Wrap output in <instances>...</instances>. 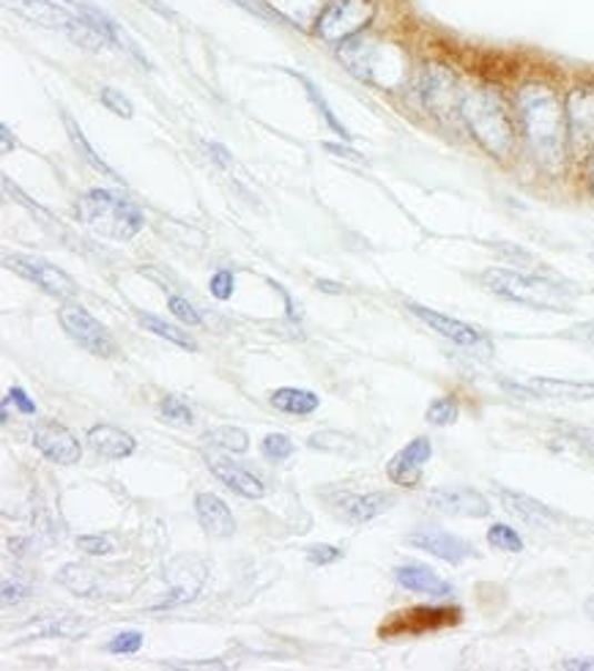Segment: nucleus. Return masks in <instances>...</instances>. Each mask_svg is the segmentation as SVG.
I'll return each mask as SVG.
<instances>
[{"instance_id": "obj_1", "label": "nucleus", "mask_w": 594, "mask_h": 671, "mask_svg": "<svg viewBox=\"0 0 594 671\" xmlns=\"http://www.w3.org/2000/svg\"><path fill=\"white\" fill-rule=\"evenodd\" d=\"M523 134L534 159L548 173H562L567 159V113L548 86H526L517 93Z\"/></svg>"}, {"instance_id": "obj_2", "label": "nucleus", "mask_w": 594, "mask_h": 671, "mask_svg": "<svg viewBox=\"0 0 594 671\" xmlns=\"http://www.w3.org/2000/svg\"><path fill=\"white\" fill-rule=\"evenodd\" d=\"M461 119L466 121L469 132L474 134L476 143L491 157L504 159L515 146V129L510 121L507 108L493 91L476 88V91L463 93L461 99Z\"/></svg>"}, {"instance_id": "obj_3", "label": "nucleus", "mask_w": 594, "mask_h": 671, "mask_svg": "<svg viewBox=\"0 0 594 671\" xmlns=\"http://www.w3.org/2000/svg\"><path fill=\"white\" fill-rule=\"evenodd\" d=\"M78 217L85 228L108 239L129 241L143 231L145 220L140 209L129 200L108 190H91L78 200Z\"/></svg>"}, {"instance_id": "obj_4", "label": "nucleus", "mask_w": 594, "mask_h": 671, "mask_svg": "<svg viewBox=\"0 0 594 671\" xmlns=\"http://www.w3.org/2000/svg\"><path fill=\"white\" fill-rule=\"evenodd\" d=\"M482 286L496 293V297L526 304V308L534 310H551V313H570L573 310V299L567 297V291L562 286L543 280V277L510 272V269H491V272L482 274Z\"/></svg>"}, {"instance_id": "obj_5", "label": "nucleus", "mask_w": 594, "mask_h": 671, "mask_svg": "<svg viewBox=\"0 0 594 671\" xmlns=\"http://www.w3.org/2000/svg\"><path fill=\"white\" fill-rule=\"evenodd\" d=\"M340 58L349 63L356 78L375 82V86H397L403 78V56L392 44H381L375 39L354 37L343 41Z\"/></svg>"}, {"instance_id": "obj_6", "label": "nucleus", "mask_w": 594, "mask_h": 671, "mask_svg": "<svg viewBox=\"0 0 594 671\" xmlns=\"http://www.w3.org/2000/svg\"><path fill=\"white\" fill-rule=\"evenodd\" d=\"M6 6H9V9H14L17 14L26 17V20L37 22V26H44V28H52V31L67 33L69 39L78 41V44H82V47H88V50H99V47L110 44V41L104 39L102 33H99L97 28L91 26V22L80 20V17H74V14H69L67 9L50 3V0H6Z\"/></svg>"}, {"instance_id": "obj_7", "label": "nucleus", "mask_w": 594, "mask_h": 671, "mask_svg": "<svg viewBox=\"0 0 594 671\" xmlns=\"http://www.w3.org/2000/svg\"><path fill=\"white\" fill-rule=\"evenodd\" d=\"M373 17L370 0H332L318 17V37L326 41H349Z\"/></svg>"}, {"instance_id": "obj_8", "label": "nucleus", "mask_w": 594, "mask_h": 671, "mask_svg": "<svg viewBox=\"0 0 594 671\" xmlns=\"http://www.w3.org/2000/svg\"><path fill=\"white\" fill-rule=\"evenodd\" d=\"M58 318H61V327L67 329L69 338H72L74 343H80V349H85L88 354L93 357L119 354V345H115V340L110 338L108 329L88 313L82 304H63Z\"/></svg>"}, {"instance_id": "obj_9", "label": "nucleus", "mask_w": 594, "mask_h": 671, "mask_svg": "<svg viewBox=\"0 0 594 671\" xmlns=\"http://www.w3.org/2000/svg\"><path fill=\"white\" fill-rule=\"evenodd\" d=\"M6 267L11 269V272L22 274L26 280L37 282L39 288H44L47 293H52V297H61V299H72L74 293H78V282L72 280L67 272H61L58 267H52V263L41 261V258H31V256H14V258H6Z\"/></svg>"}, {"instance_id": "obj_10", "label": "nucleus", "mask_w": 594, "mask_h": 671, "mask_svg": "<svg viewBox=\"0 0 594 671\" xmlns=\"http://www.w3.org/2000/svg\"><path fill=\"white\" fill-rule=\"evenodd\" d=\"M33 444L39 447L41 455L50 458L52 463H61V467H72L82 458L78 435L56 420H39L33 425Z\"/></svg>"}, {"instance_id": "obj_11", "label": "nucleus", "mask_w": 594, "mask_h": 671, "mask_svg": "<svg viewBox=\"0 0 594 671\" xmlns=\"http://www.w3.org/2000/svg\"><path fill=\"white\" fill-rule=\"evenodd\" d=\"M427 508L452 518H487L493 510L491 502H487L480 491L466 485L436 488V491L427 497Z\"/></svg>"}, {"instance_id": "obj_12", "label": "nucleus", "mask_w": 594, "mask_h": 671, "mask_svg": "<svg viewBox=\"0 0 594 671\" xmlns=\"http://www.w3.org/2000/svg\"><path fill=\"white\" fill-rule=\"evenodd\" d=\"M567 132L570 140L578 151H586L594 146V88H575L570 91L567 104Z\"/></svg>"}, {"instance_id": "obj_13", "label": "nucleus", "mask_w": 594, "mask_h": 671, "mask_svg": "<svg viewBox=\"0 0 594 671\" xmlns=\"http://www.w3.org/2000/svg\"><path fill=\"white\" fill-rule=\"evenodd\" d=\"M431 439H427V435H416L414 441H409V444L392 458L390 467H386V474H390V480L395 482V485L414 488L416 482L422 480V472H425V463L431 461Z\"/></svg>"}, {"instance_id": "obj_14", "label": "nucleus", "mask_w": 594, "mask_h": 671, "mask_svg": "<svg viewBox=\"0 0 594 671\" xmlns=\"http://www.w3.org/2000/svg\"><path fill=\"white\" fill-rule=\"evenodd\" d=\"M409 543L414 545V549L433 553V557L444 559V562L450 564H463L466 559L476 557V549L466 538H457V534L444 532V529H422V532L411 534Z\"/></svg>"}, {"instance_id": "obj_15", "label": "nucleus", "mask_w": 594, "mask_h": 671, "mask_svg": "<svg viewBox=\"0 0 594 671\" xmlns=\"http://www.w3.org/2000/svg\"><path fill=\"white\" fill-rule=\"evenodd\" d=\"M422 99H425L427 110H433L436 116H450L452 110L461 113V99H457V82L446 69L427 67L420 82Z\"/></svg>"}, {"instance_id": "obj_16", "label": "nucleus", "mask_w": 594, "mask_h": 671, "mask_svg": "<svg viewBox=\"0 0 594 671\" xmlns=\"http://www.w3.org/2000/svg\"><path fill=\"white\" fill-rule=\"evenodd\" d=\"M461 622V611L457 609H411L405 614H395V622L390 628H384V635H395V633H425V631H436V628H446V625H457Z\"/></svg>"}, {"instance_id": "obj_17", "label": "nucleus", "mask_w": 594, "mask_h": 671, "mask_svg": "<svg viewBox=\"0 0 594 671\" xmlns=\"http://www.w3.org/2000/svg\"><path fill=\"white\" fill-rule=\"evenodd\" d=\"M209 469H211V474L222 482V485H228L231 491H236L239 497H244V499L266 497V485H263L261 477L246 472V469H241L239 463L228 461V458L209 455Z\"/></svg>"}, {"instance_id": "obj_18", "label": "nucleus", "mask_w": 594, "mask_h": 671, "mask_svg": "<svg viewBox=\"0 0 594 671\" xmlns=\"http://www.w3.org/2000/svg\"><path fill=\"white\" fill-rule=\"evenodd\" d=\"M395 579L403 590L416 594H431V598H450L452 594L450 581H444L436 570H431L427 564H420V562L400 564L395 570Z\"/></svg>"}, {"instance_id": "obj_19", "label": "nucleus", "mask_w": 594, "mask_h": 671, "mask_svg": "<svg viewBox=\"0 0 594 671\" xmlns=\"http://www.w3.org/2000/svg\"><path fill=\"white\" fill-rule=\"evenodd\" d=\"M195 515L203 532L211 534V538H231L236 532V521H233L231 508L220 497H214V493H198Z\"/></svg>"}, {"instance_id": "obj_20", "label": "nucleus", "mask_w": 594, "mask_h": 671, "mask_svg": "<svg viewBox=\"0 0 594 671\" xmlns=\"http://www.w3.org/2000/svg\"><path fill=\"white\" fill-rule=\"evenodd\" d=\"M409 310L416 318H420L422 323H427V327H431L433 332H439L441 338L452 340V343H457V345H476L482 340V334L476 332L474 327H469V323L457 321V318L436 313V310L422 308V304H409Z\"/></svg>"}, {"instance_id": "obj_21", "label": "nucleus", "mask_w": 594, "mask_h": 671, "mask_svg": "<svg viewBox=\"0 0 594 671\" xmlns=\"http://www.w3.org/2000/svg\"><path fill=\"white\" fill-rule=\"evenodd\" d=\"M85 441L104 461H123V458L132 455L134 447H138L134 435H129L127 431L113 425H93L91 431H88Z\"/></svg>"}, {"instance_id": "obj_22", "label": "nucleus", "mask_w": 594, "mask_h": 671, "mask_svg": "<svg viewBox=\"0 0 594 671\" xmlns=\"http://www.w3.org/2000/svg\"><path fill=\"white\" fill-rule=\"evenodd\" d=\"M496 493L499 499H502V508L507 510V513L521 518V521L532 523V527H548V523L558 521V513H554L551 508H545V504L537 502V499L526 497V493L510 491V488H499Z\"/></svg>"}, {"instance_id": "obj_23", "label": "nucleus", "mask_w": 594, "mask_h": 671, "mask_svg": "<svg viewBox=\"0 0 594 671\" xmlns=\"http://www.w3.org/2000/svg\"><path fill=\"white\" fill-rule=\"evenodd\" d=\"M521 392H532L548 400H594L592 381H562V379H532Z\"/></svg>"}, {"instance_id": "obj_24", "label": "nucleus", "mask_w": 594, "mask_h": 671, "mask_svg": "<svg viewBox=\"0 0 594 671\" xmlns=\"http://www.w3.org/2000/svg\"><path fill=\"white\" fill-rule=\"evenodd\" d=\"M395 504V497L384 491L375 493H364V497H343L340 508H343V515L349 518L351 523H368L373 518L384 515L386 510Z\"/></svg>"}, {"instance_id": "obj_25", "label": "nucleus", "mask_w": 594, "mask_h": 671, "mask_svg": "<svg viewBox=\"0 0 594 671\" xmlns=\"http://www.w3.org/2000/svg\"><path fill=\"white\" fill-rule=\"evenodd\" d=\"M272 405L282 414H296L308 417L321 405V398L310 390H293V387H282V390L272 392Z\"/></svg>"}, {"instance_id": "obj_26", "label": "nucleus", "mask_w": 594, "mask_h": 671, "mask_svg": "<svg viewBox=\"0 0 594 671\" xmlns=\"http://www.w3.org/2000/svg\"><path fill=\"white\" fill-rule=\"evenodd\" d=\"M58 581L67 587L69 592L80 594V598H93L99 592V573L97 570L85 568V564H63Z\"/></svg>"}, {"instance_id": "obj_27", "label": "nucleus", "mask_w": 594, "mask_h": 671, "mask_svg": "<svg viewBox=\"0 0 594 671\" xmlns=\"http://www.w3.org/2000/svg\"><path fill=\"white\" fill-rule=\"evenodd\" d=\"M63 123H67V129H69V138H72L74 149H78V151H80V157H82V159H85V162H88V164H91V168H93V170H97V173L108 176V179L119 181V184H121V181H123V179H121V176H119V173H115V170H113V168H110V164H108V162H104V159H102V157H99V154H97V151H93V146H91V143H88V140H85V132H82V129L78 127V123H74V119H72V116H63Z\"/></svg>"}, {"instance_id": "obj_28", "label": "nucleus", "mask_w": 594, "mask_h": 671, "mask_svg": "<svg viewBox=\"0 0 594 671\" xmlns=\"http://www.w3.org/2000/svg\"><path fill=\"white\" fill-rule=\"evenodd\" d=\"M31 631L37 635H61V639H78L88 631L85 625L74 614H50L33 622Z\"/></svg>"}, {"instance_id": "obj_29", "label": "nucleus", "mask_w": 594, "mask_h": 671, "mask_svg": "<svg viewBox=\"0 0 594 671\" xmlns=\"http://www.w3.org/2000/svg\"><path fill=\"white\" fill-rule=\"evenodd\" d=\"M138 321H140V327L149 329V332H154L157 338L170 340V343L181 345V349H190V351H195V349H198L195 340L190 338V332H181L179 327H173V323L162 321V318H157V316H140Z\"/></svg>"}, {"instance_id": "obj_30", "label": "nucleus", "mask_w": 594, "mask_h": 671, "mask_svg": "<svg viewBox=\"0 0 594 671\" xmlns=\"http://www.w3.org/2000/svg\"><path fill=\"white\" fill-rule=\"evenodd\" d=\"M205 441L214 447H220V450H225V452H236V455L250 450V435H246V431H241V428H233V425L214 428V431L205 433Z\"/></svg>"}, {"instance_id": "obj_31", "label": "nucleus", "mask_w": 594, "mask_h": 671, "mask_svg": "<svg viewBox=\"0 0 594 671\" xmlns=\"http://www.w3.org/2000/svg\"><path fill=\"white\" fill-rule=\"evenodd\" d=\"M159 414H162V420L170 422V425L187 428V425H192V422H195V414H192L190 405H187L184 400L175 398V395L162 398V403H159Z\"/></svg>"}, {"instance_id": "obj_32", "label": "nucleus", "mask_w": 594, "mask_h": 671, "mask_svg": "<svg viewBox=\"0 0 594 671\" xmlns=\"http://www.w3.org/2000/svg\"><path fill=\"white\" fill-rule=\"evenodd\" d=\"M487 543H491L496 551H507V553L523 551L521 534H517L513 527H507V523H493V527L487 529Z\"/></svg>"}, {"instance_id": "obj_33", "label": "nucleus", "mask_w": 594, "mask_h": 671, "mask_svg": "<svg viewBox=\"0 0 594 671\" xmlns=\"http://www.w3.org/2000/svg\"><path fill=\"white\" fill-rule=\"evenodd\" d=\"M293 450H296V444H293L291 435H285V433H269L261 444L263 458H269V461H278V463L285 461V458H291Z\"/></svg>"}, {"instance_id": "obj_34", "label": "nucleus", "mask_w": 594, "mask_h": 671, "mask_svg": "<svg viewBox=\"0 0 594 671\" xmlns=\"http://www.w3.org/2000/svg\"><path fill=\"white\" fill-rule=\"evenodd\" d=\"M457 414H461V409H457L455 398H436L427 405V422H433V425H452V422H457Z\"/></svg>"}, {"instance_id": "obj_35", "label": "nucleus", "mask_w": 594, "mask_h": 671, "mask_svg": "<svg viewBox=\"0 0 594 671\" xmlns=\"http://www.w3.org/2000/svg\"><path fill=\"white\" fill-rule=\"evenodd\" d=\"M140 647H143V633L123 631L115 635V639H110L104 650H108L110 655H134V652H140Z\"/></svg>"}, {"instance_id": "obj_36", "label": "nucleus", "mask_w": 594, "mask_h": 671, "mask_svg": "<svg viewBox=\"0 0 594 671\" xmlns=\"http://www.w3.org/2000/svg\"><path fill=\"white\" fill-rule=\"evenodd\" d=\"M78 549L88 557H108L115 551V543L108 534H82L78 538Z\"/></svg>"}, {"instance_id": "obj_37", "label": "nucleus", "mask_w": 594, "mask_h": 671, "mask_svg": "<svg viewBox=\"0 0 594 671\" xmlns=\"http://www.w3.org/2000/svg\"><path fill=\"white\" fill-rule=\"evenodd\" d=\"M99 99H102V104L110 110V113L121 116V119H132L134 116L132 102H129L121 91H115V88H102V91H99Z\"/></svg>"}, {"instance_id": "obj_38", "label": "nucleus", "mask_w": 594, "mask_h": 671, "mask_svg": "<svg viewBox=\"0 0 594 671\" xmlns=\"http://www.w3.org/2000/svg\"><path fill=\"white\" fill-rule=\"evenodd\" d=\"M304 86H308L310 97H313V102L318 104V110H321V113H323V119H326V123H329V127H332V129H334V132H338V134H340V138H345V140H349V138H351V134H349V132H345V127H343V123H340L338 119H334L332 108H329V104H326V99H323V97H321V93H318V88L313 86V82H310V80H304Z\"/></svg>"}, {"instance_id": "obj_39", "label": "nucleus", "mask_w": 594, "mask_h": 671, "mask_svg": "<svg viewBox=\"0 0 594 671\" xmlns=\"http://www.w3.org/2000/svg\"><path fill=\"white\" fill-rule=\"evenodd\" d=\"M168 310L175 318H181V321H184V323H190V327H198V323H200V316L195 313V308H192V304L187 302V299L170 297L168 299Z\"/></svg>"}, {"instance_id": "obj_40", "label": "nucleus", "mask_w": 594, "mask_h": 671, "mask_svg": "<svg viewBox=\"0 0 594 671\" xmlns=\"http://www.w3.org/2000/svg\"><path fill=\"white\" fill-rule=\"evenodd\" d=\"M233 286H236V277L225 272V269L211 277V293H214L217 299H222V302L233 297Z\"/></svg>"}, {"instance_id": "obj_41", "label": "nucleus", "mask_w": 594, "mask_h": 671, "mask_svg": "<svg viewBox=\"0 0 594 671\" xmlns=\"http://www.w3.org/2000/svg\"><path fill=\"white\" fill-rule=\"evenodd\" d=\"M308 559L313 564H332L338 562V559H343V551H340L338 545L321 543V545H313V549H308Z\"/></svg>"}, {"instance_id": "obj_42", "label": "nucleus", "mask_w": 594, "mask_h": 671, "mask_svg": "<svg viewBox=\"0 0 594 671\" xmlns=\"http://www.w3.org/2000/svg\"><path fill=\"white\" fill-rule=\"evenodd\" d=\"M31 594V587L22 584V581H3V605H11V603H22V600Z\"/></svg>"}, {"instance_id": "obj_43", "label": "nucleus", "mask_w": 594, "mask_h": 671, "mask_svg": "<svg viewBox=\"0 0 594 671\" xmlns=\"http://www.w3.org/2000/svg\"><path fill=\"white\" fill-rule=\"evenodd\" d=\"M6 400H9V403H14L17 409L22 411V414H37V403L28 398V392L22 390V387H14V390L9 392V398H6Z\"/></svg>"}, {"instance_id": "obj_44", "label": "nucleus", "mask_w": 594, "mask_h": 671, "mask_svg": "<svg viewBox=\"0 0 594 671\" xmlns=\"http://www.w3.org/2000/svg\"><path fill=\"white\" fill-rule=\"evenodd\" d=\"M570 439L594 458V428H570Z\"/></svg>"}, {"instance_id": "obj_45", "label": "nucleus", "mask_w": 594, "mask_h": 671, "mask_svg": "<svg viewBox=\"0 0 594 671\" xmlns=\"http://www.w3.org/2000/svg\"><path fill=\"white\" fill-rule=\"evenodd\" d=\"M164 669H228L222 661H164Z\"/></svg>"}, {"instance_id": "obj_46", "label": "nucleus", "mask_w": 594, "mask_h": 671, "mask_svg": "<svg viewBox=\"0 0 594 671\" xmlns=\"http://www.w3.org/2000/svg\"><path fill=\"white\" fill-rule=\"evenodd\" d=\"M558 669L570 671H594V658H570V661L558 663Z\"/></svg>"}, {"instance_id": "obj_47", "label": "nucleus", "mask_w": 594, "mask_h": 671, "mask_svg": "<svg viewBox=\"0 0 594 671\" xmlns=\"http://www.w3.org/2000/svg\"><path fill=\"white\" fill-rule=\"evenodd\" d=\"M575 334H578V338L594 351V321H586L581 323V327H575Z\"/></svg>"}, {"instance_id": "obj_48", "label": "nucleus", "mask_w": 594, "mask_h": 671, "mask_svg": "<svg viewBox=\"0 0 594 671\" xmlns=\"http://www.w3.org/2000/svg\"><path fill=\"white\" fill-rule=\"evenodd\" d=\"M209 151H211V154H214V159L222 164V168H228V164H231V157H228V151L222 149V146L211 143V146H209Z\"/></svg>"}, {"instance_id": "obj_49", "label": "nucleus", "mask_w": 594, "mask_h": 671, "mask_svg": "<svg viewBox=\"0 0 594 671\" xmlns=\"http://www.w3.org/2000/svg\"><path fill=\"white\" fill-rule=\"evenodd\" d=\"M0 138H3V151H11L14 149V143H11V132H9V127H0Z\"/></svg>"}, {"instance_id": "obj_50", "label": "nucleus", "mask_w": 594, "mask_h": 671, "mask_svg": "<svg viewBox=\"0 0 594 671\" xmlns=\"http://www.w3.org/2000/svg\"><path fill=\"white\" fill-rule=\"evenodd\" d=\"M315 286L326 293H340V286H334V282H329V280H318Z\"/></svg>"}, {"instance_id": "obj_51", "label": "nucleus", "mask_w": 594, "mask_h": 671, "mask_svg": "<svg viewBox=\"0 0 594 671\" xmlns=\"http://www.w3.org/2000/svg\"><path fill=\"white\" fill-rule=\"evenodd\" d=\"M329 151H332V154H343V157H356L354 151H349V149H340V146H326Z\"/></svg>"}, {"instance_id": "obj_52", "label": "nucleus", "mask_w": 594, "mask_h": 671, "mask_svg": "<svg viewBox=\"0 0 594 671\" xmlns=\"http://www.w3.org/2000/svg\"><path fill=\"white\" fill-rule=\"evenodd\" d=\"M584 609H586V614H590L592 620H594V594H592L590 600H586V605H584Z\"/></svg>"}, {"instance_id": "obj_53", "label": "nucleus", "mask_w": 594, "mask_h": 671, "mask_svg": "<svg viewBox=\"0 0 594 671\" xmlns=\"http://www.w3.org/2000/svg\"><path fill=\"white\" fill-rule=\"evenodd\" d=\"M590 187L594 192V151H592V159H590Z\"/></svg>"}, {"instance_id": "obj_54", "label": "nucleus", "mask_w": 594, "mask_h": 671, "mask_svg": "<svg viewBox=\"0 0 594 671\" xmlns=\"http://www.w3.org/2000/svg\"><path fill=\"white\" fill-rule=\"evenodd\" d=\"M69 3H72V0H69Z\"/></svg>"}]
</instances>
